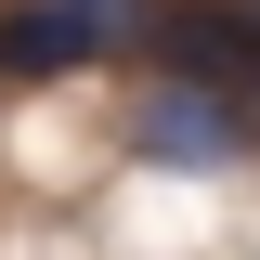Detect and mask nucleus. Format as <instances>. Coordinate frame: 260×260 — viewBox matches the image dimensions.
Listing matches in <instances>:
<instances>
[{"instance_id":"obj_1","label":"nucleus","mask_w":260,"mask_h":260,"mask_svg":"<svg viewBox=\"0 0 260 260\" xmlns=\"http://www.w3.org/2000/svg\"><path fill=\"white\" fill-rule=\"evenodd\" d=\"M130 143L169 169H208V156H247V104L208 91V65L195 78H169V91H143V117H130Z\"/></svg>"}]
</instances>
